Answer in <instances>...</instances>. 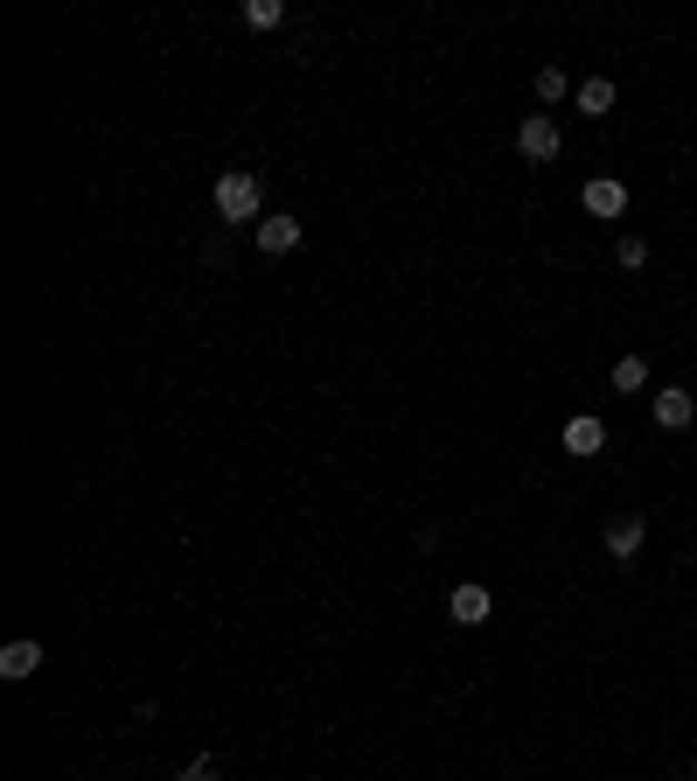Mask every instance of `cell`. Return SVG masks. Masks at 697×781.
<instances>
[{
  "label": "cell",
  "instance_id": "6da1fadb",
  "mask_svg": "<svg viewBox=\"0 0 697 781\" xmlns=\"http://www.w3.org/2000/svg\"><path fill=\"white\" fill-rule=\"evenodd\" d=\"M217 224H258L266 217V196H258V175L251 168H230V175H217Z\"/></svg>",
  "mask_w": 697,
  "mask_h": 781
},
{
  "label": "cell",
  "instance_id": "7a4b0ae2",
  "mask_svg": "<svg viewBox=\"0 0 697 781\" xmlns=\"http://www.w3.org/2000/svg\"><path fill=\"white\" fill-rule=\"evenodd\" d=\"M558 147H565V134H558V119L551 112H530L524 126H516V154H524V161H558Z\"/></svg>",
  "mask_w": 697,
  "mask_h": 781
},
{
  "label": "cell",
  "instance_id": "3957f363",
  "mask_svg": "<svg viewBox=\"0 0 697 781\" xmlns=\"http://www.w3.org/2000/svg\"><path fill=\"white\" fill-rule=\"evenodd\" d=\"M641 544H649V516L641 510H621V516H607V558L614 565H628Z\"/></svg>",
  "mask_w": 697,
  "mask_h": 781
},
{
  "label": "cell",
  "instance_id": "277c9868",
  "mask_svg": "<svg viewBox=\"0 0 697 781\" xmlns=\"http://www.w3.org/2000/svg\"><path fill=\"white\" fill-rule=\"evenodd\" d=\"M579 202H586V217H600V224H614V217H628V189L614 175H593L586 189H579Z\"/></svg>",
  "mask_w": 697,
  "mask_h": 781
},
{
  "label": "cell",
  "instance_id": "5b68a950",
  "mask_svg": "<svg viewBox=\"0 0 697 781\" xmlns=\"http://www.w3.org/2000/svg\"><path fill=\"white\" fill-rule=\"evenodd\" d=\"M447 614L460 621V629H481V621L496 614V593H488L481 580H468V586H454V593H447Z\"/></svg>",
  "mask_w": 697,
  "mask_h": 781
},
{
  "label": "cell",
  "instance_id": "8992f818",
  "mask_svg": "<svg viewBox=\"0 0 697 781\" xmlns=\"http://www.w3.org/2000/svg\"><path fill=\"white\" fill-rule=\"evenodd\" d=\"M36 670H42V642L36 635H21V642L0 649V676H8V684H29Z\"/></svg>",
  "mask_w": 697,
  "mask_h": 781
},
{
  "label": "cell",
  "instance_id": "52a82bcc",
  "mask_svg": "<svg viewBox=\"0 0 697 781\" xmlns=\"http://www.w3.org/2000/svg\"><path fill=\"white\" fill-rule=\"evenodd\" d=\"M300 245V217H287V210H272V217H258V251L266 258H279V251H293Z\"/></svg>",
  "mask_w": 697,
  "mask_h": 781
},
{
  "label": "cell",
  "instance_id": "ba28073f",
  "mask_svg": "<svg viewBox=\"0 0 697 781\" xmlns=\"http://www.w3.org/2000/svg\"><path fill=\"white\" fill-rule=\"evenodd\" d=\"M697 419V398H690V390H656V426L663 433H684Z\"/></svg>",
  "mask_w": 697,
  "mask_h": 781
},
{
  "label": "cell",
  "instance_id": "9c48e42d",
  "mask_svg": "<svg viewBox=\"0 0 697 781\" xmlns=\"http://www.w3.org/2000/svg\"><path fill=\"white\" fill-rule=\"evenodd\" d=\"M607 447V426L600 419H593V412H579V419L572 426H565V454H579V461H593V454H600Z\"/></svg>",
  "mask_w": 697,
  "mask_h": 781
},
{
  "label": "cell",
  "instance_id": "30bf717a",
  "mask_svg": "<svg viewBox=\"0 0 697 781\" xmlns=\"http://www.w3.org/2000/svg\"><path fill=\"white\" fill-rule=\"evenodd\" d=\"M572 98H579V112H586V119H607V112H614V85H607V77H586Z\"/></svg>",
  "mask_w": 697,
  "mask_h": 781
},
{
  "label": "cell",
  "instance_id": "8fae6325",
  "mask_svg": "<svg viewBox=\"0 0 697 781\" xmlns=\"http://www.w3.org/2000/svg\"><path fill=\"white\" fill-rule=\"evenodd\" d=\"M614 266L641 273V266H649V238H641V230H621V238H614Z\"/></svg>",
  "mask_w": 697,
  "mask_h": 781
},
{
  "label": "cell",
  "instance_id": "7c38bea8",
  "mask_svg": "<svg viewBox=\"0 0 697 781\" xmlns=\"http://www.w3.org/2000/svg\"><path fill=\"white\" fill-rule=\"evenodd\" d=\"M279 21H287V0H245V29H279Z\"/></svg>",
  "mask_w": 697,
  "mask_h": 781
},
{
  "label": "cell",
  "instance_id": "4fadbf2b",
  "mask_svg": "<svg viewBox=\"0 0 697 781\" xmlns=\"http://www.w3.org/2000/svg\"><path fill=\"white\" fill-rule=\"evenodd\" d=\"M572 91H579V85H572L565 70H551V63L537 70V98H545V106H558V98H572Z\"/></svg>",
  "mask_w": 697,
  "mask_h": 781
},
{
  "label": "cell",
  "instance_id": "5bb4252c",
  "mask_svg": "<svg viewBox=\"0 0 697 781\" xmlns=\"http://www.w3.org/2000/svg\"><path fill=\"white\" fill-rule=\"evenodd\" d=\"M607 384H614V390H641V384H649V363H641V356H621Z\"/></svg>",
  "mask_w": 697,
  "mask_h": 781
},
{
  "label": "cell",
  "instance_id": "9a60e30c",
  "mask_svg": "<svg viewBox=\"0 0 697 781\" xmlns=\"http://www.w3.org/2000/svg\"><path fill=\"white\" fill-rule=\"evenodd\" d=\"M175 781H223V774H217V761H189V768L175 774Z\"/></svg>",
  "mask_w": 697,
  "mask_h": 781
},
{
  "label": "cell",
  "instance_id": "2e32d148",
  "mask_svg": "<svg viewBox=\"0 0 697 781\" xmlns=\"http://www.w3.org/2000/svg\"><path fill=\"white\" fill-rule=\"evenodd\" d=\"M690 781H697V761H690Z\"/></svg>",
  "mask_w": 697,
  "mask_h": 781
}]
</instances>
